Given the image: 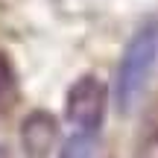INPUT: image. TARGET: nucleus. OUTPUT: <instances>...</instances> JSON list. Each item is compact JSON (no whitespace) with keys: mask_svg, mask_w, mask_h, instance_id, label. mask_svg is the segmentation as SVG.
<instances>
[{"mask_svg":"<svg viewBox=\"0 0 158 158\" xmlns=\"http://www.w3.org/2000/svg\"><path fill=\"white\" fill-rule=\"evenodd\" d=\"M59 141V123L50 111L35 108L21 123V147L27 158H47Z\"/></svg>","mask_w":158,"mask_h":158,"instance_id":"nucleus-3","label":"nucleus"},{"mask_svg":"<svg viewBox=\"0 0 158 158\" xmlns=\"http://www.w3.org/2000/svg\"><path fill=\"white\" fill-rule=\"evenodd\" d=\"M15 102H18V76L12 62L0 53V114L9 111Z\"/></svg>","mask_w":158,"mask_h":158,"instance_id":"nucleus-5","label":"nucleus"},{"mask_svg":"<svg viewBox=\"0 0 158 158\" xmlns=\"http://www.w3.org/2000/svg\"><path fill=\"white\" fill-rule=\"evenodd\" d=\"M106 102H108L106 82H100L97 76H82L68 91L64 111H68L70 123H76L85 132H94L100 129L102 117H106Z\"/></svg>","mask_w":158,"mask_h":158,"instance_id":"nucleus-2","label":"nucleus"},{"mask_svg":"<svg viewBox=\"0 0 158 158\" xmlns=\"http://www.w3.org/2000/svg\"><path fill=\"white\" fill-rule=\"evenodd\" d=\"M132 158H158V106H152L143 114L138 135H135Z\"/></svg>","mask_w":158,"mask_h":158,"instance_id":"nucleus-4","label":"nucleus"},{"mask_svg":"<svg viewBox=\"0 0 158 158\" xmlns=\"http://www.w3.org/2000/svg\"><path fill=\"white\" fill-rule=\"evenodd\" d=\"M155 59H158V32L147 29V32H141L129 44L123 62H120V70H117L114 97H117V108L123 114L135 111L138 102L143 100L147 85L152 79V70H155Z\"/></svg>","mask_w":158,"mask_h":158,"instance_id":"nucleus-1","label":"nucleus"}]
</instances>
